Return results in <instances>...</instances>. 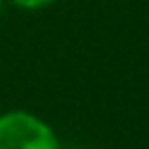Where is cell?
Wrapping results in <instances>:
<instances>
[{
    "label": "cell",
    "instance_id": "cell-1",
    "mask_svg": "<svg viewBox=\"0 0 149 149\" xmlns=\"http://www.w3.org/2000/svg\"><path fill=\"white\" fill-rule=\"evenodd\" d=\"M0 149H61V140L46 118L15 107L0 114Z\"/></svg>",
    "mask_w": 149,
    "mask_h": 149
},
{
    "label": "cell",
    "instance_id": "cell-2",
    "mask_svg": "<svg viewBox=\"0 0 149 149\" xmlns=\"http://www.w3.org/2000/svg\"><path fill=\"white\" fill-rule=\"evenodd\" d=\"M7 7L15 11H22V13H37V11H44L48 7H53L57 0H5Z\"/></svg>",
    "mask_w": 149,
    "mask_h": 149
},
{
    "label": "cell",
    "instance_id": "cell-3",
    "mask_svg": "<svg viewBox=\"0 0 149 149\" xmlns=\"http://www.w3.org/2000/svg\"><path fill=\"white\" fill-rule=\"evenodd\" d=\"M5 11H7V2L0 0V20H2V15H5Z\"/></svg>",
    "mask_w": 149,
    "mask_h": 149
}]
</instances>
